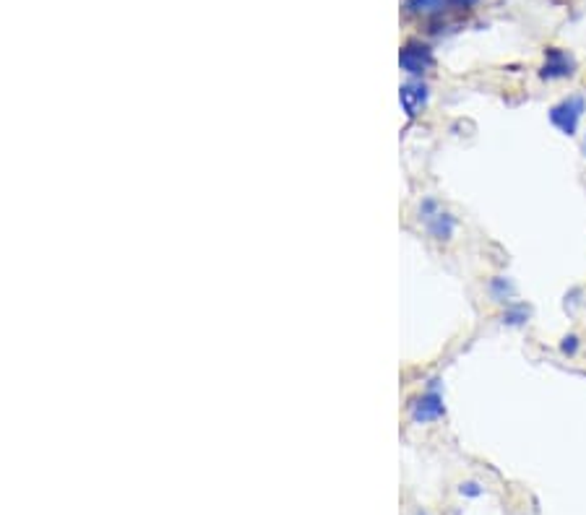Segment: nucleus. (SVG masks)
I'll return each mask as SVG.
<instances>
[{"instance_id": "nucleus-6", "label": "nucleus", "mask_w": 586, "mask_h": 515, "mask_svg": "<svg viewBox=\"0 0 586 515\" xmlns=\"http://www.w3.org/2000/svg\"><path fill=\"white\" fill-rule=\"evenodd\" d=\"M428 99H431V89H428V84H425V81L414 79V81H406V84H401L399 102H401V110L406 112V118H409V120H414V118L423 112V107L428 104Z\"/></svg>"}, {"instance_id": "nucleus-4", "label": "nucleus", "mask_w": 586, "mask_h": 515, "mask_svg": "<svg viewBox=\"0 0 586 515\" xmlns=\"http://www.w3.org/2000/svg\"><path fill=\"white\" fill-rule=\"evenodd\" d=\"M440 380H431L428 391L423 395H417L412 403H409V417L412 422L417 425H431L446 417V403H443V394H440Z\"/></svg>"}, {"instance_id": "nucleus-10", "label": "nucleus", "mask_w": 586, "mask_h": 515, "mask_svg": "<svg viewBox=\"0 0 586 515\" xmlns=\"http://www.w3.org/2000/svg\"><path fill=\"white\" fill-rule=\"evenodd\" d=\"M579 349H582V338H579V336L576 334L563 336V341H560V352H563L565 357H576Z\"/></svg>"}, {"instance_id": "nucleus-3", "label": "nucleus", "mask_w": 586, "mask_h": 515, "mask_svg": "<svg viewBox=\"0 0 586 515\" xmlns=\"http://www.w3.org/2000/svg\"><path fill=\"white\" fill-rule=\"evenodd\" d=\"M420 219H423L428 235H431L432 240H438V243H448L454 237V232H456V219L446 212L435 198H425L423 201Z\"/></svg>"}, {"instance_id": "nucleus-13", "label": "nucleus", "mask_w": 586, "mask_h": 515, "mask_svg": "<svg viewBox=\"0 0 586 515\" xmlns=\"http://www.w3.org/2000/svg\"><path fill=\"white\" fill-rule=\"evenodd\" d=\"M584 149H586V138H584Z\"/></svg>"}, {"instance_id": "nucleus-11", "label": "nucleus", "mask_w": 586, "mask_h": 515, "mask_svg": "<svg viewBox=\"0 0 586 515\" xmlns=\"http://www.w3.org/2000/svg\"><path fill=\"white\" fill-rule=\"evenodd\" d=\"M459 494H464V497H482L485 486L480 485V482H462L459 485Z\"/></svg>"}, {"instance_id": "nucleus-2", "label": "nucleus", "mask_w": 586, "mask_h": 515, "mask_svg": "<svg viewBox=\"0 0 586 515\" xmlns=\"http://www.w3.org/2000/svg\"><path fill=\"white\" fill-rule=\"evenodd\" d=\"M579 71V61L571 50L565 47H545L542 65H540V79L542 81H565L573 79Z\"/></svg>"}, {"instance_id": "nucleus-1", "label": "nucleus", "mask_w": 586, "mask_h": 515, "mask_svg": "<svg viewBox=\"0 0 586 515\" xmlns=\"http://www.w3.org/2000/svg\"><path fill=\"white\" fill-rule=\"evenodd\" d=\"M584 112H586V96L584 94H568V96H563L560 102H556L550 110H548V120L550 125L560 130L563 136H576L579 133V125L584 120Z\"/></svg>"}, {"instance_id": "nucleus-14", "label": "nucleus", "mask_w": 586, "mask_h": 515, "mask_svg": "<svg viewBox=\"0 0 586 515\" xmlns=\"http://www.w3.org/2000/svg\"><path fill=\"white\" fill-rule=\"evenodd\" d=\"M417 515H423V513H417Z\"/></svg>"}, {"instance_id": "nucleus-5", "label": "nucleus", "mask_w": 586, "mask_h": 515, "mask_svg": "<svg viewBox=\"0 0 586 515\" xmlns=\"http://www.w3.org/2000/svg\"><path fill=\"white\" fill-rule=\"evenodd\" d=\"M399 65L404 73H409V76H414V79L425 76L432 65H435V55H432L431 45H425V42H420V39L406 42L399 53Z\"/></svg>"}, {"instance_id": "nucleus-12", "label": "nucleus", "mask_w": 586, "mask_h": 515, "mask_svg": "<svg viewBox=\"0 0 586 515\" xmlns=\"http://www.w3.org/2000/svg\"><path fill=\"white\" fill-rule=\"evenodd\" d=\"M482 0H448V8L454 11V13H464V11H472V8H477Z\"/></svg>"}, {"instance_id": "nucleus-7", "label": "nucleus", "mask_w": 586, "mask_h": 515, "mask_svg": "<svg viewBox=\"0 0 586 515\" xmlns=\"http://www.w3.org/2000/svg\"><path fill=\"white\" fill-rule=\"evenodd\" d=\"M404 11L409 16H423V19H438L446 13H454L448 8V0H404Z\"/></svg>"}, {"instance_id": "nucleus-8", "label": "nucleus", "mask_w": 586, "mask_h": 515, "mask_svg": "<svg viewBox=\"0 0 586 515\" xmlns=\"http://www.w3.org/2000/svg\"><path fill=\"white\" fill-rule=\"evenodd\" d=\"M488 292H490V297H493L495 303H516V284H514L508 276H493V278L488 281Z\"/></svg>"}, {"instance_id": "nucleus-9", "label": "nucleus", "mask_w": 586, "mask_h": 515, "mask_svg": "<svg viewBox=\"0 0 586 515\" xmlns=\"http://www.w3.org/2000/svg\"><path fill=\"white\" fill-rule=\"evenodd\" d=\"M529 315H532L529 304L511 303V304H506V310H503L500 320H503L506 326H511V328H522L526 320H529Z\"/></svg>"}]
</instances>
